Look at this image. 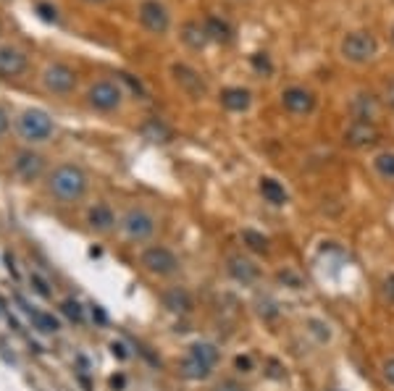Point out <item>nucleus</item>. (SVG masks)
<instances>
[{
  "mask_svg": "<svg viewBox=\"0 0 394 391\" xmlns=\"http://www.w3.org/2000/svg\"><path fill=\"white\" fill-rule=\"evenodd\" d=\"M48 192L60 202H79L87 192V174L74 163H63L48 176Z\"/></svg>",
  "mask_w": 394,
  "mask_h": 391,
  "instance_id": "nucleus-1",
  "label": "nucleus"
},
{
  "mask_svg": "<svg viewBox=\"0 0 394 391\" xmlns=\"http://www.w3.org/2000/svg\"><path fill=\"white\" fill-rule=\"evenodd\" d=\"M16 131L24 142H48L56 131V124L50 119V113H45L42 108H26L16 119Z\"/></svg>",
  "mask_w": 394,
  "mask_h": 391,
  "instance_id": "nucleus-2",
  "label": "nucleus"
},
{
  "mask_svg": "<svg viewBox=\"0 0 394 391\" xmlns=\"http://www.w3.org/2000/svg\"><path fill=\"white\" fill-rule=\"evenodd\" d=\"M119 226L129 242H147L156 234V218L142 208H129L126 213L121 215Z\"/></svg>",
  "mask_w": 394,
  "mask_h": 391,
  "instance_id": "nucleus-3",
  "label": "nucleus"
},
{
  "mask_svg": "<svg viewBox=\"0 0 394 391\" xmlns=\"http://www.w3.org/2000/svg\"><path fill=\"white\" fill-rule=\"evenodd\" d=\"M376 37L370 32H350V35L342 40V56H345L350 63H366L376 56Z\"/></svg>",
  "mask_w": 394,
  "mask_h": 391,
  "instance_id": "nucleus-4",
  "label": "nucleus"
},
{
  "mask_svg": "<svg viewBox=\"0 0 394 391\" xmlns=\"http://www.w3.org/2000/svg\"><path fill=\"white\" fill-rule=\"evenodd\" d=\"M140 263H142L145 271L153 273V276H174L179 271V258L168 247H158V244L145 249L140 255Z\"/></svg>",
  "mask_w": 394,
  "mask_h": 391,
  "instance_id": "nucleus-5",
  "label": "nucleus"
},
{
  "mask_svg": "<svg viewBox=\"0 0 394 391\" xmlns=\"http://www.w3.org/2000/svg\"><path fill=\"white\" fill-rule=\"evenodd\" d=\"M121 100H124V92H121L119 84L108 82H95L90 87V92H87V103L100 110V113H110V110H116L121 106Z\"/></svg>",
  "mask_w": 394,
  "mask_h": 391,
  "instance_id": "nucleus-6",
  "label": "nucleus"
},
{
  "mask_svg": "<svg viewBox=\"0 0 394 391\" xmlns=\"http://www.w3.org/2000/svg\"><path fill=\"white\" fill-rule=\"evenodd\" d=\"M42 84L53 95H72L74 87H76V74L66 63H50L42 72Z\"/></svg>",
  "mask_w": 394,
  "mask_h": 391,
  "instance_id": "nucleus-7",
  "label": "nucleus"
},
{
  "mask_svg": "<svg viewBox=\"0 0 394 391\" xmlns=\"http://www.w3.org/2000/svg\"><path fill=\"white\" fill-rule=\"evenodd\" d=\"M140 22L147 32L153 35H166L168 26H171V13L163 3L158 0H142L140 3Z\"/></svg>",
  "mask_w": 394,
  "mask_h": 391,
  "instance_id": "nucleus-8",
  "label": "nucleus"
},
{
  "mask_svg": "<svg viewBox=\"0 0 394 391\" xmlns=\"http://www.w3.org/2000/svg\"><path fill=\"white\" fill-rule=\"evenodd\" d=\"M13 171H16V176L22 181L32 184V181H37L45 174V158L35 153V150H19L13 155Z\"/></svg>",
  "mask_w": 394,
  "mask_h": 391,
  "instance_id": "nucleus-9",
  "label": "nucleus"
},
{
  "mask_svg": "<svg viewBox=\"0 0 394 391\" xmlns=\"http://www.w3.org/2000/svg\"><path fill=\"white\" fill-rule=\"evenodd\" d=\"M29 69V60L19 48L0 45V79H19Z\"/></svg>",
  "mask_w": 394,
  "mask_h": 391,
  "instance_id": "nucleus-10",
  "label": "nucleus"
},
{
  "mask_svg": "<svg viewBox=\"0 0 394 391\" xmlns=\"http://www.w3.org/2000/svg\"><path fill=\"white\" fill-rule=\"evenodd\" d=\"M171 74H174V82L179 84L181 90L187 92L190 97H203L208 92V84L200 74L190 69V66H184V63H174L171 66Z\"/></svg>",
  "mask_w": 394,
  "mask_h": 391,
  "instance_id": "nucleus-11",
  "label": "nucleus"
},
{
  "mask_svg": "<svg viewBox=\"0 0 394 391\" xmlns=\"http://www.w3.org/2000/svg\"><path fill=\"white\" fill-rule=\"evenodd\" d=\"M379 137H381V134H379V129H376L373 121H352L345 131V142L350 144V147H355V150L376 144L379 142Z\"/></svg>",
  "mask_w": 394,
  "mask_h": 391,
  "instance_id": "nucleus-12",
  "label": "nucleus"
},
{
  "mask_svg": "<svg viewBox=\"0 0 394 391\" xmlns=\"http://www.w3.org/2000/svg\"><path fill=\"white\" fill-rule=\"evenodd\" d=\"M227 273L242 286L255 284V281L261 278V268H258L250 258H245V255H231L227 260Z\"/></svg>",
  "mask_w": 394,
  "mask_h": 391,
  "instance_id": "nucleus-13",
  "label": "nucleus"
},
{
  "mask_svg": "<svg viewBox=\"0 0 394 391\" xmlns=\"http://www.w3.org/2000/svg\"><path fill=\"white\" fill-rule=\"evenodd\" d=\"M281 106L287 108L289 113H295V116H305V113H311L315 108V97L305 87H289V90L281 92Z\"/></svg>",
  "mask_w": 394,
  "mask_h": 391,
  "instance_id": "nucleus-14",
  "label": "nucleus"
},
{
  "mask_svg": "<svg viewBox=\"0 0 394 391\" xmlns=\"http://www.w3.org/2000/svg\"><path fill=\"white\" fill-rule=\"evenodd\" d=\"M352 116L355 121H376V116L381 113V103H379V97L370 95V92H360V95L352 97Z\"/></svg>",
  "mask_w": 394,
  "mask_h": 391,
  "instance_id": "nucleus-15",
  "label": "nucleus"
},
{
  "mask_svg": "<svg viewBox=\"0 0 394 391\" xmlns=\"http://www.w3.org/2000/svg\"><path fill=\"white\" fill-rule=\"evenodd\" d=\"M87 224H90L92 231L106 234V231H110V228L116 226V215H113V210L108 208L106 202H97V205H92V208L87 210Z\"/></svg>",
  "mask_w": 394,
  "mask_h": 391,
  "instance_id": "nucleus-16",
  "label": "nucleus"
},
{
  "mask_svg": "<svg viewBox=\"0 0 394 391\" xmlns=\"http://www.w3.org/2000/svg\"><path fill=\"white\" fill-rule=\"evenodd\" d=\"M163 305L177 315H187V313H192V294L184 286H171L163 294Z\"/></svg>",
  "mask_w": 394,
  "mask_h": 391,
  "instance_id": "nucleus-17",
  "label": "nucleus"
},
{
  "mask_svg": "<svg viewBox=\"0 0 394 391\" xmlns=\"http://www.w3.org/2000/svg\"><path fill=\"white\" fill-rule=\"evenodd\" d=\"M140 134H142L147 142H156V144H166L174 140V131H171V126H168L166 121L161 119H150L145 121L142 126H140Z\"/></svg>",
  "mask_w": 394,
  "mask_h": 391,
  "instance_id": "nucleus-18",
  "label": "nucleus"
},
{
  "mask_svg": "<svg viewBox=\"0 0 394 391\" xmlns=\"http://www.w3.org/2000/svg\"><path fill=\"white\" fill-rule=\"evenodd\" d=\"M252 103V95L250 90H242V87H229L221 92V106L231 110V113H242V110H247Z\"/></svg>",
  "mask_w": 394,
  "mask_h": 391,
  "instance_id": "nucleus-19",
  "label": "nucleus"
},
{
  "mask_svg": "<svg viewBox=\"0 0 394 391\" xmlns=\"http://www.w3.org/2000/svg\"><path fill=\"white\" fill-rule=\"evenodd\" d=\"M258 190H261L263 194V200L265 202H271V205H287V190L276 181V178L271 176H263L261 178V184H258Z\"/></svg>",
  "mask_w": 394,
  "mask_h": 391,
  "instance_id": "nucleus-20",
  "label": "nucleus"
},
{
  "mask_svg": "<svg viewBox=\"0 0 394 391\" xmlns=\"http://www.w3.org/2000/svg\"><path fill=\"white\" fill-rule=\"evenodd\" d=\"M187 355L195 357V360H200V363H205L208 367H215L221 352H218V347L211 342H192L190 347H187Z\"/></svg>",
  "mask_w": 394,
  "mask_h": 391,
  "instance_id": "nucleus-21",
  "label": "nucleus"
},
{
  "mask_svg": "<svg viewBox=\"0 0 394 391\" xmlns=\"http://www.w3.org/2000/svg\"><path fill=\"white\" fill-rule=\"evenodd\" d=\"M203 24H205V35H208V40L221 42V45L231 42V26H229V22L218 19V16H208Z\"/></svg>",
  "mask_w": 394,
  "mask_h": 391,
  "instance_id": "nucleus-22",
  "label": "nucleus"
},
{
  "mask_svg": "<svg viewBox=\"0 0 394 391\" xmlns=\"http://www.w3.org/2000/svg\"><path fill=\"white\" fill-rule=\"evenodd\" d=\"M213 373V367H208L205 363H200V360H195V357H184L179 365V376L187 381H205L208 376Z\"/></svg>",
  "mask_w": 394,
  "mask_h": 391,
  "instance_id": "nucleus-23",
  "label": "nucleus"
},
{
  "mask_svg": "<svg viewBox=\"0 0 394 391\" xmlns=\"http://www.w3.org/2000/svg\"><path fill=\"white\" fill-rule=\"evenodd\" d=\"M24 310H26V315H29V320H32V326H35L37 331H42V333H58L60 331L58 318H53L50 313L37 310V308H24Z\"/></svg>",
  "mask_w": 394,
  "mask_h": 391,
  "instance_id": "nucleus-24",
  "label": "nucleus"
},
{
  "mask_svg": "<svg viewBox=\"0 0 394 391\" xmlns=\"http://www.w3.org/2000/svg\"><path fill=\"white\" fill-rule=\"evenodd\" d=\"M181 40L190 45L192 50H200L205 48L208 42V35H205V24H197V22H187L184 29H181Z\"/></svg>",
  "mask_w": 394,
  "mask_h": 391,
  "instance_id": "nucleus-25",
  "label": "nucleus"
},
{
  "mask_svg": "<svg viewBox=\"0 0 394 391\" xmlns=\"http://www.w3.org/2000/svg\"><path fill=\"white\" fill-rule=\"evenodd\" d=\"M242 242H245V244H247V249H252V252H261V255H265V252H268V239L263 237L261 231L245 228V231H242Z\"/></svg>",
  "mask_w": 394,
  "mask_h": 391,
  "instance_id": "nucleus-26",
  "label": "nucleus"
},
{
  "mask_svg": "<svg viewBox=\"0 0 394 391\" xmlns=\"http://www.w3.org/2000/svg\"><path fill=\"white\" fill-rule=\"evenodd\" d=\"M60 313L72 320V323H76V326L84 323V308L79 299H63V302H60Z\"/></svg>",
  "mask_w": 394,
  "mask_h": 391,
  "instance_id": "nucleus-27",
  "label": "nucleus"
},
{
  "mask_svg": "<svg viewBox=\"0 0 394 391\" xmlns=\"http://www.w3.org/2000/svg\"><path fill=\"white\" fill-rule=\"evenodd\" d=\"M373 166H376V171H379L384 178H394V153L392 150L379 153L376 155V160H373Z\"/></svg>",
  "mask_w": 394,
  "mask_h": 391,
  "instance_id": "nucleus-28",
  "label": "nucleus"
},
{
  "mask_svg": "<svg viewBox=\"0 0 394 391\" xmlns=\"http://www.w3.org/2000/svg\"><path fill=\"white\" fill-rule=\"evenodd\" d=\"M29 286H32L42 299H50V297H53V286L48 284V278H45L42 273H37V271L29 273Z\"/></svg>",
  "mask_w": 394,
  "mask_h": 391,
  "instance_id": "nucleus-29",
  "label": "nucleus"
},
{
  "mask_svg": "<svg viewBox=\"0 0 394 391\" xmlns=\"http://www.w3.org/2000/svg\"><path fill=\"white\" fill-rule=\"evenodd\" d=\"M252 69H255V72H261V74L274 72V66H271V60H268L265 53H255V56H252Z\"/></svg>",
  "mask_w": 394,
  "mask_h": 391,
  "instance_id": "nucleus-30",
  "label": "nucleus"
},
{
  "mask_svg": "<svg viewBox=\"0 0 394 391\" xmlns=\"http://www.w3.org/2000/svg\"><path fill=\"white\" fill-rule=\"evenodd\" d=\"M37 11H40V16H42L45 22H58V13H56V8L48 6V3H37Z\"/></svg>",
  "mask_w": 394,
  "mask_h": 391,
  "instance_id": "nucleus-31",
  "label": "nucleus"
},
{
  "mask_svg": "<svg viewBox=\"0 0 394 391\" xmlns=\"http://www.w3.org/2000/svg\"><path fill=\"white\" fill-rule=\"evenodd\" d=\"M211 391H247L242 383H237V381H221V383H215Z\"/></svg>",
  "mask_w": 394,
  "mask_h": 391,
  "instance_id": "nucleus-32",
  "label": "nucleus"
},
{
  "mask_svg": "<svg viewBox=\"0 0 394 391\" xmlns=\"http://www.w3.org/2000/svg\"><path fill=\"white\" fill-rule=\"evenodd\" d=\"M381 376H384V381H386L389 386H394V357H389V360L381 365Z\"/></svg>",
  "mask_w": 394,
  "mask_h": 391,
  "instance_id": "nucleus-33",
  "label": "nucleus"
},
{
  "mask_svg": "<svg viewBox=\"0 0 394 391\" xmlns=\"http://www.w3.org/2000/svg\"><path fill=\"white\" fill-rule=\"evenodd\" d=\"M311 331L318 333V339H321V342L329 339V326H323L321 320H311Z\"/></svg>",
  "mask_w": 394,
  "mask_h": 391,
  "instance_id": "nucleus-34",
  "label": "nucleus"
},
{
  "mask_svg": "<svg viewBox=\"0 0 394 391\" xmlns=\"http://www.w3.org/2000/svg\"><path fill=\"white\" fill-rule=\"evenodd\" d=\"M279 281H289V284H292V289H302V281H299L295 273H289V271L279 273Z\"/></svg>",
  "mask_w": 394,
  "mask_h": 391,
  "instance_id": "nucleus-35",
  "label": "nucleus"
},
{
  "mask_svg": "<svg viewBox=\"0 0 394 391\" xmlns=\"http://www.w3.org/2000/svg\"><path fill=\"white\" fill-rule=\"evenodd\" d=\"M234 365H237L239 373H250V370H252V360L247 355H245V357L239 355L237 360H234Z\"/></svg>",
  "mask_w": 394,
  "mask_h": 391,
  "instance_id": "nucleus-36",
  "label": "nucleus"
},
{
  "mask_svg": "<svg viewBox=\"0 0 394 391\" xmlns=\"http://www.w3.org/2000/svg\"><path fill=\"white\" fill-rule=\"evenodd\" d=\"M8 126H11V116H8V110L0 106V137L8 131Z\"/></svg>",
  "mask_w": 394,
  "mask_h": 391,
  "instance_id": "nucleus-37",
  "label": "nucleus"
},
{
  "mask_svg": "<svg viewBox=\"0 0 394 391\" xmlns=\"http://www.w3.org/2000/svg\"><path fill=\"white\" fill-rule=\"evenodd\" d=\"M110 352H113V357H119V360H126V347L121 342H110Z\"/></svg>",
  "mask_w": 394,
  "mask_h": 391,
  "instance_id": "nucleus-38",
  "label": "nucleus"
},
{
  "mask_svg": "<svg viewBox=\"0 0 394 391\" xmlns=\"http://www.w3.org/2000/svg\"><path fill=\"white\" fill-rule=\"evenodd\" d=\"M384 297H386L389 302H394V276H389V278L384 281Z\"/></svg>",
  "mask_w": 394,
  "mask_h": 391,
  "instance_id": "nucleus-39",
  "label": "nucleus"
},
{
  "mask_svg": "<svg viewBox=\"0 0 394 391\" xmlns=\"http://www.w3.org/2000/svg\"><path fill=\"white\" fill-rule=\"evenodd\" d=\"M386 103H389V108H394V79L386 84Z\"/></svg>",
  "mask_w": 394,
  "mask_h": 391,
  "instance_id": "nucleus-40",
  "label": "nucleus"
},
{
  "mask_svg": "<svg viewBox=\"0 0 394 391\" xmlns=\"http://www.w3.org/2000/svg\"><path fill=\"white\" fill-rule=\"evenodd\" d=\"M110 386H113V389H116V386H124V378H116V376H113V378H110Z\"/></svg>",
  "mask_w": 394,
  "mask_h": 391,
  "instance_id": "nucleus-41",
  "label": "nucleus"
},
{
  "mask_svg": "<svg viewBox=\"0 0 394 391\" xmlns=\"http://www.w3.org/2000/svg\"><path fill=\"white\" fill-rule=\"evenodd\" d=\"M87 3H103V0H87Z\"/></svg>",
  "mask_w": 394,
  "mask_h": 391,
  "instance_id": "nucleus-42",
  "label": "nucleus"
},
{
  "mask_svg": "<svg viewBox=\"0 0 394 391\" xmlns=\"http://www.w3.org/2000/svg\"><path fill=\"white\" fill-rule=\"evenodd\" d=\"M392 42H394V26H392Z\"/></svg>",
  "mask_w": 394,
  "mask_h": 391,
  "instance_id": "nucleus-43",
  "label": "nucleus"
}]
</instances>
